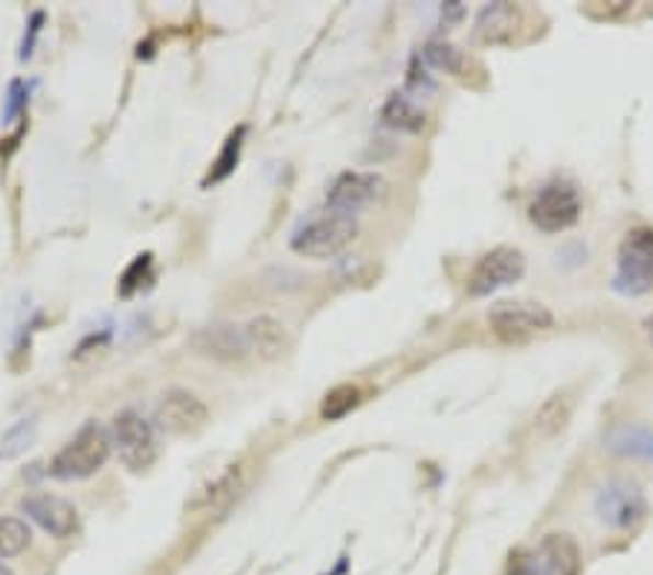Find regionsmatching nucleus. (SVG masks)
Here are the masks:
<instances>
[{
  "label": "nucleus",
  "instance_id": "6e6552de",
  "mask_svg": "<svg viewBox=\"0 0 653 575\" xmlns=\"http://www.w3.org/2000/svg\"><path fill=\"white\" fill-rule=\"evenodd\" d=\"M581 195L566 181H552L540 187L538 195L531 198L529 218L543 233H564L581 218Z\"/></svg>",
  "mask_w": 653,
  "mask_h": 575
},
{
  "label": "nucleus",
  "instance_id": "4be33fe9",
  "mask_svg": "<svg viewBox=\"0 0 653 575\" xmlns=\"http://www.w3.org/2000/svg\"><path fill=\"white\" fill-rule=\"evenodd\" d=\"M241 140H245V128H238V132L229 137L227 146H224V151H221V157L215 160V169H213V174L206 178V183L224 181V178H227V174L236 169L238 155H241Z\"/></svg>",
  "mask_w": 653,
  "mask_h": 575
},
{
  "label": "nucleus",
  "instance_id": "412c9836",
  "mask_svg": "<svg viewBox=\"0 0 653 575\" xmlns=\"http://www.w3.org/2000/svg\"><path fill=\"white\" fill-rule=\"evenodd\" d=\"M360 404V390L358 386H337L331 393L326 395V402H323V419L335 421L344 419L346 413L354 410Z\"/></svg>",
  "mask_w": 653,
  "mask_h": 575
},
{
  "label": "nucleus",
  "instance_id": "aec40b11",
  "mask_svg": "<svg viewBox=\"0 0 653 575\" xmlns=\"http://www.w3.org/2000/svg\"><path fill=\"white\" fill-rule=\"evenodd\" d=\"M421 56H425L427 65L441 70V74L459 76L465 70V56L448 42H427L425 49H421Z\"/></svg>",
  "mask_w": 653,
  "mask_h": 575
},
{
  "label": "nucleus",
  "instance_id": "9d476101",
  "mask_svg": "<svg viewBox=\"0 0 653 575\" xmlns=\"http://www.w3.org/2000/svg\"><path fill=\"white\" fill-rule=\"evenodd\" d=\"M206 419H210L206 404L187 390H169L155 407V425L172 436L195 433L204 428Z\"/></svg>",
  "mask_w": 653,
  "mask_h": 575
},
{
  "label": "nucleus",
  "instance_id": "f03ea898",
  "mask_svg": "<svg viewBox=\"0 0 653 575\" xmlns=\"http://www.w3.org/2000/svg\"><path fill=\"white\" fill-rule=\"evenodd\" d=\"M114 451V439L99 421H88L49 462V474L56 480H85L97 474Z\"/></svg>",
  "mask_w": 653,
  "mask_h": 575
},
{
  "label": "nucleus",
  "instance_id": "423d86ee",
  "mask_svg": "<svg viewBox=\"0 0 653 575\" xmlns=\"http://www.w3.org/2000/svg\"><path fill=\"white\" fill-rule=\"evenodd\" d=\"M111 439H114V451L120 453V462L131 471L151 469L157 453H160L155 425L134 410H125L116 416Z\"/></svg>",
  "mask_w": 653,
  "mask_h": 575
},
{
  "label": "nucleus",
  "instance_id": "9b49d317",
  "mask_svg": "<svg viewBox=\"0 0 653 575\" xmlns=\"http://www.w3.org/2000/svg\"><path fill=\"white\" fill-rule=\"evenodd\" d=\"M386 195V181L375 172H344L331 183L326 204L340 213L358 215L363 206L378 204Z\"/></svg>",
  "mask_w": 653,
  "mask_h": 575
},
{
  "label": "nucleus",
  "instance_id": "a211bd4d",
  "mask_svg": "<svg viewBox=\"0 0 653 575\" xmlns=\"http://www.w3.org/2000/svg\"><path fill=\"white\" fill-rule=\"evenodd\" d=\"M381 120H384L390 128H398V132H421L427 123L425 111L413 102L409 97H401V93H395V97L386 99L384 111H381Z\"/></svg>",
  "mask_w": 653,
  "mask_h": 575
},
{
  "label": "nucleus",
  "instance_id": "6ab92c4d",
  "mask_svg": "<svg viewBox=\"0 0 653 575\" xmlns=\"http://www.w3.org/2000/svg\"><path fill=\"white\" fill-rule=\"evenodd\" d=\"M30 541H33V532H30L24 520L12 518V515H0V559L21 555L30 546Z\"/></svg>",
  "mask_w": 653,
  "mask_h": 575
},
{
  "label": "nucleus",
  "instance_id": "4468645a",
  "mask_svg": "<svg viewBox=\"0 0 653 575\" xmlns=\"http://www.w3.org/2000/svg\"><path fill=\"white\" fill-rule=\"evenodd\" d=\"M605 451L628 462L653 465V425L645 421H619L605 430Z\"/></svg>",
  "mask_w": 653,
  "mask_h": 575
},
{
  "label": "nucleus",
  "instance_id": "0eeeda50",
  "mask_svg": "<svg viewBox=\"0 0 653 575\" xmlns=\"http://www.w3.org/2000/svg\"><path fill=\"white\" fill-rule=\"evenodd\" d=\"M491 331L503 340V343H522L534 335H543L555 326V317L547 305L540 303H497L488 312Z\"/></svg>",
  "mask_w": 653,
  "mask_h": 575
},
{
  "label": "nucleus",
  "instance_id": "39448f33",
  "mask_svg": "<svg viewBox=\"0 0 653 575\" xmlns=\"http://www.w3.org/2000/svg\"><path fill=\"white\" fill-rule=\"evenodd\" d=\"M506 575H581V552L570 534H547L529 550H517Z\"/></svg>",
  "mask_w": 653,
  "mask_h": 575
},
{
  "label": "nucleus",
  "instance_id": "dca6fc26",
  "mask_svg": "<svg viewBox=\"0 0 653 575\" xmlns=\"http://www.w3.org/2000/svg\"><path fill=\"white\" fill-rule=\"evenodd\" d=\"M517 21H520V9L511 3H491L476 18V38L488 44L508 42L517 30Z\"/></svg>",
  "mask_w": 653,
  "mask_h": 575
},
{
  "label": "nucleus",
  "instance_id": "2eb2a0df",
  "mask_svg": "<svg viewBox=\"0 0 653 575\" xmlns=\"http://www.w3.org/2000/svg\"><path fill=\"white\" fill-rule=\"evenodd\" d=\"M247 335V346H250V352L259 354L261 361H273L279 354L285 352L288 337H285V326L277 320V317H270V314H259L254 320L245 326Z\"/></svg>",
  "mask_w": 653,
  "mask_h": 575
},
{
  "label": "nucleus",
  "instance_id": "7ed1b4c3",
  "mask_svg": "<svg viewBox=\"0 0 653 575\" xmlns=\"http://www.w3.org/2000/svg\"><path fill=\"white\" fill-rule=\"evenodd\" d=\"M612 291L621 296H642L653 291V230L651 227H633L621 239L616 253V273H612Z\"/></svg>",
  "mask_w": 653,
  "mask_h": 575
},
{
  "label": "nucleus",
  "instance_id": "ddd939ff",
  "mask_svg": "<svg viewBox=\"0 0 653 575\" xmlns=\"http://www.w3.org/2000/svg\"><path fill=\"white\" fill-rule=\"evenodd\" d=\"M192 349L204 358H213V361H245L250 346H247L245 326H233V323H215V326H206V329H198L192 335Z\"/></svg>",
  "mask_w": 653,
  "mask_h": 575
},
{
  "label": "nucleus",
  "instance_id": "b1692460",
  "mask_svg": "<svg viewBox=\"0 0 653 575\" xmlns=\"http://www.w3.org/2000/svg\"><path fill=\"white\" fill-rule=\"evenodd\" d=\"M645 337H648V343L653 346V314L645 320Z\"/></svg>",
  "mask_w": 653,
  "mask_h": 575
},
{
  "label": "nucleus",
  "instance_id": "f8f14e48",
  "mask_svg": "<svg viewBox=\"0 0 653 575\" xmlns=\"http://www.w3.org/2000/svg\"><path fill=\"white\" fill-rule=\"evenodd\" d=\"M21 511L26 518L38 523L47 534L53 538H70L79 529V515H76L74 503H67L65 497L47 492H33L26 494L21 500Z\"/></svg>",
  "mask_w": 653,
  "mask_h": 575
},
{
  "label": "nucleus",
  "instance_id": "5701e85b",
  "mask_svg": "<svg viewBox=\"0 0 653 575\" xmlns=\"http://www.w3.org/2000/svg\"><path fill=\"white\" fill-rule=\"evenodd\" d=\"M26 105V88L24 82H12L9 84V93H7V108H3V120L7 123H12L21 111H24Z\"/></svg>",
  "mask_w": 653,
  "mask_h": 575
},
{
  "label": "nucleus",
  "instance_id": "1a4fd4ad",
  "mask_svg": "<svg viewBox=\"0 0 653 575\" xmlns=\"http://www.w3.org/2000/svg\"><path fill=\"white\" fill-rule=\"evenodd\" d=\"M522 273H526V256L517 247H494L474 264V271L468 277V294H497L503 288L520 282Z\"/></svg>",
  "mask_w": 653,
  "mask_h": 575
},
{
  "label": "nucleus",
  "instance_id": "20e7f679",
  "mask_svg": "<svg viewBox=\"0 0 653 575\" xmlns=\"http://www.w3.org/2000/svg\"><path fill=\"white\" fill-rule=\"evenodd\" d=\"M593 511L612 532H630L648 518V497L637 483L610 477L593 494Z\"/></svg>",
  "mask_w": 653,
  "mask_h": 575
},
{
  "label": "nucleus",
  "instance_id": "393cba45",
  "mask_svg": "<svg viewBox=\"0 0 653 575\" xmlns=\"http://www.w3.org/2000/svg\"><path fill=\"white\" fill-rule=\"evenodd\" d=\"M0 575H12V573H9V570L3 567V564H0Z\"/></svg>",
  "mask_w": 653,
  "mask_h": 575
},
{
  "label": "nucleus",
  "instance_id": "f3484780",
  "mask_svg": "<svg viewBox=\"0 0 653 575\" xmlns=\"http://www.w3.org/2000/svg\"><path fill=\"white\" fill-rule=\"evenodd\" d=\"M238 488H241V469H238V465H229L224 474H218L213 483L198 492V497L192 500V509H218V506H224V503H229L236 497Z\"/></svg>",
  "mask_w": 653,
  "mask_h": 575
},
{
  "label": "nucleus",
  "instance_id": "f257e3e1",
  "mask_svg": "<svg viewBox=\"0 0 653 575\" xmlns=\"http://www.w3.org/2000/svg\"><path fill=\"white\" fill-rule=\"evenodd\" d=\"M358 236V215L340 213V210H323L311 215L308 222L291 236V250L305 259H331L351 245Z\"/></svg>",
  "mask_w": 653,
  "mask_h": 575
}]
</instances>
